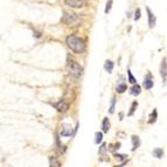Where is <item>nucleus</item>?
Segmentation results:
<instances>
[{
    "instance_id": "obj_1",
    "label": "nucleus",
    "mask_w": 167,
    "mask_h": 167,
    "mask_svg": "<svg viewBox=\"0 0 167 167\" xmlns=\"http://www.w3.org/2000/svg\"><path fill=\"white\" fill-rule=\"evenodd\" d=\"M66 42H67V46H68L69 48H70L73 52H75V53L77 54L83 53L84 49H85L84 41L82 39L78 38V36H76V35H70V36H68L67 40H66Z\"/></svg>"
},
{
    "instance_id": "obj_2",
    "label": "nucleus",
    "mask_w": 167,
    "mask_h": 167,
    "mask_svg": "<svg viewBox=\"0 0 167 167\" xmlns=\"http://www.w3.org/2000/svg\"><path fill=\"white\" fill-rule=\"evenodd\" d=\"M61 21L66 25H69V26H76L81 22V15L76 14L74 12L63 11V16H62Z\"/></svg>"
},
{
    "instance_id": "obj_3",
    "label": "nucleus",
    "mask_w": 167,
    "mask_h": 167,
    "mask_svg": "<svg viewBox=\"0 0 167 167\" xmlns=\"http://www.w3.org/2000/svg\"><path fill=\"white\" fill-rule=\"evenodd\" d=\"M68 69H69V71H70V74L74 76V77H80V76L82 75V71H83L82 67H81L77 62H71V63H69Z\"/></svg>"
},
{
    "instance_id": "obj_4",
    "label": "nucleus",
    "mask_w": 167,
    "mask_h": 167,
    "mask_svg": "<svg viewBox=\"0 0 167 167\" xmlns=\"http://www.w3.org/2000/svg\"><path fill=\"white\" fill-rule=\"evenodd\" d=\"M64 4L73 8H82L85 5V0H64Z\"/></svg>"
},
{
    "instance_id": "obj_5",
    "label": "nucleus",
    "mask_w": 167,
    "mask_h": 167,
    "mask_svg": "<svg viewBox=\"0 0 167 167\" xmlns=\"http://www.w3.org/2000/svg\"><path fill=\"white\" fill-rule=\"evenodd\" d=\"M53 106L59 111V112H66L67 110H68V103H66L64 101H59V102H56V103H54Z\"/></svg>"
},
{
    "instance_id": "obj_6",
    "label": "nucleus",
    "mask_w": 167,
    "mask_h": 167,
    "mask_svg": "<svg viewBox=\"0 0 167 167\" xmlns=\"http://www.w3.org/2000/svg\"><path fill=\"white\" fill-rule=\"evenodd\" d=\"M71 133H73V128L70 125H68V124H64L62 126V129H61V136L69 137L71 136Z\"/></svg>"
},
{
    "instance_id": "obj_7",
    "label": "nucleus",
    "mask_w": 167,
    "mask_h": 167,
    "mask_svg": "<svg viewBox=\"0 0 167 167\" xmlns=\"http://www.w3.org/2000/svg\"><path fill=\"white\" fill-rule=\"evenodd\" d=\"M144 87L145 89L150 90L152 87H153V81H152V75L151 74H147L144 78Z\"/></svg>"
},
{
    "instance_id": "obj_8",
    "label": "nucleus",
    "mask_w": 167,
    "mask_h": 167,
    "mask_svg": "<svg viewBox=\"0 0 167 167\" xmlns=\"http://www.w3.org/2000/svg\"><path fill=\"white\" fill-rule=\"evenodd\" d=\"M146 12H147V15H148V26H150V28H153L155 26V16L152 14L151 9L148 7L146 8Z\"/></svg>"
},
{
    "instance_id": "obj_9",
    "label": "nucleus",
    "mask_w": 167,
    "mask_h": 167,
    "mask_svg": "<svg viewBox=\"0 0 167 167\" xmlns=\"http://www.w3.org/2000/svg\"><path fill=\"white\" fill-rule=\"evenodd\" d=\"M160 71H161V76H162V78H164V81H166V78H167V62L165 59L162 60V64H161V69H160Z\"/></svg>"
},
{
    "instance_id": "obj_10",
    "label": "nucleus",
    "mask_w": 167,
    "mask_h": 167,
    "mask_svg": "<svg viewBox=\"0 0 167 167\" xmlns=\"http://www.w3.org/2000/svg\"><path fill=\"white\" fill-rule=\"evenodd\" d=\"M49 167H61V162L55 157H49Z\"/></svg>"
},
{
    "instance_id": "obj_11",
    "label": "nucleus",
    "mask_w": 167,
    "mask_h": 167,
    "mask_svg": "<svg viewBox=\"0 0 167 167\" xmlns=\"http://www.w3.org/2000/svg\"><path fill=\"white\" fill-rule=\"evenodd\" d=\"M104 69H105L106 71L110 74L111 71H112V69H114V62L111 60H107L105 62V64H104Z\"/></svg>"
},
{
    "instance_id": "obj_12",
    "label": "nucleus",
    "mask_w": 167,
    "mask_h": 167,
    "mask_svg": "<svg viewBox=\"0 0 167 167\" xmlns=\"http://www.w3.org/2000/svg\"><path fill=\"white\" fill-rule=\"evenodd\" d=\"M140 90H141V88H140L138 84H133V87L131 88V95L138 96V95L140 94Z\"/></svg>"
},
{
    "instance_id": "obj_13",
    "label": "nucleus",
    "mask_w": 167,
    "mask_h": 167,
    "mask_svg": "<svg viewBox=\"0 0 167 167\" xmlns=\"http://www.w3.org/2000/svg\"><path fill=\"white\" fill-rule=\"evenodd\" d=\"M102 129H103V132H107L110 130V121L107 118H104L103 119V123H102Z\"/></svg>"
},
{
    "instance_id": "obj_14",
    "label": "nucleus",
    "mask_w": 167,
    "mask_h": 167,
    "mask_svg": "<svg viewBox=\"0 0 167 167\" xmlns=\"http://www.w3.org/2000/svg\"><path fill=\"white\" fill-rule=\"evenodd\" d=\"M132 144H133V147H132V150L135 151L137 147L140 145V141H139V138L137 136H133L132 137Z\"/></svg>"
},
{
    "instance_id": "obj_15",
    "label": "nucleus",
    "mask_w": 167,
    "mask_h": 167,
    "mask_svg": "<svg viewBox=\"0 0 167 167\" xmlns=\"http://www.w3.org/2000/svg\"><path fill=\"white\" fill-rule=\"evenodd\" d=\"M157 116H158V112H157V110L154 109V111L151 114V116H150V119H148V123L150 124H153L154 121H157Z\"/></svg>"
},
{
    "instance_id": "obj_16",
    "label": "nucleus",
    "mask_w": 167,
    "mask_h": 167,
    "mask_svg": "<svg viewBox=\"0 0 167 167\" xmlns=\"http://www.w3.org/2000/svg\"><path fill=\"white\" fill-rule=\"evenodd\" d=\"M102 140H103V135H102V132H97V133L95 135V144H101Z\"/></svg>"
},
{
    "instance_id": "obj_17",
    "label": "nucleus",
    "mask_w": 167,
    "mask_h": 167,
    "mask_svg": "<svg viewBox=\"0 0 167 167\" xmlns=\"http://www.w3.org/2000/svg\"><path fill=\"white\" fill-rule=\"evenodd\" d=\"M153 155L155 157V158H161L162 155H164V151L161 150V148H155L154 151H153Z\"/></svg>"
},
{
    "instance_id": "obj_18",
    "label": "nucleus",
    "mask_w": 167,
    "mask_h": 167,
    "mask_svg": "<svg viewBox=\"0 0 167 167\" xmlns=\"http://www.w3.org/2000/svg\"><path fill=\"white\" fill-rule=\"evenodd\" d=\"M128 75H129V82L132 84H137V80L133 77V75H132V73H131V70H128Z\"/></svg>"
},
{
    "instance_id": "obj_19",
    "label": "nucleus",
    "mask_w": 167,
    "mask_h": 167,
    "mask_svg": "<svg viewBox=\"0 0 167 167\" xmlns=\"http://www.w3.org/2000/svg\"><path fill=\"white\" fill-rule=\"evenodd\" d=\"M117 91H118L119 94H123L124 91H126V84H119V85H117Z\"/></svg>"
},
{
    "instance_id": "obj_20",
    "label": "nucleus",
    "mask_w": 167,
    "mask_h": 167,
    "mask_svg": "<svg viewBox=\"0 0 167 167\" xmlns=\"http://www.w3.org/2000/svg\"><path fill=\"white\" fill-rule=\"evenodd\" d=\"M111 6H112V0H107V2H106V6H105V12L106 14L110 12V9H111Z\"/></svg>"
},
{
    "instance_id": "obj_21",
    "label": "nucleus",
    "mask_w": 167,
    "mask_h": 167,
    "mask_svg": "<svg viewBox=\"0 0 167 167\" xmlns=\"http://www.w3.org/2000/svg\"><path fill=\"white\" fill-rule=\"evenodd\" d=\"M114 104H116V97H112V99H111V106H110V114H114Z\"/></svg>"
},
{
    "instance_id": "obj_22",
    "label": "nucleus",
    "mask_w": 167,
    "mask_h": 167,
    "mask_svg": "<svg viewBox=\"0 0 167 167\" xmlns=\"http://www.w3.org/2000/svg\"><path fill=\"white\" fill-rule=\"evenodd\" d=\"M137 106H138V103H137V102L132 103V106H131V109H130L129 116H132V114H133V112H135V109H137Z\"/></svg>"
},
{
    "instance_id": "obj_23",
    "label": "nucleus",
    "mask_w": 167,
    "mask_h": 167,
    "mask_svg": "<svg viewBox=\"0 0 167 167\" xmlns=\"http://www.w3.org/2000/svg\"><path fill=\"white\" fill-rule=\"evenodd\" d=\"M140 15H141V11H140V8H137L136 13H135V20H139L140 19Z\"/></svg>"
},
{
    "instance_id": "obj_24",
    "label": "nucleus",
    "mask_w": 167,
    "mask_h": 167,
    "mask_svg": "<svg viewBox=\"0 0 167 167\" xmlns=\"http://www.w3.org/2000/svg\"><path fill=\"white\" fill-rule=\"evenodd\" d=\"M104 150H105V145L103 144V145H102V147H101V151H99V153H101V154H102V153H103V152H104Z\"/></svg>"
}]
</instances>
